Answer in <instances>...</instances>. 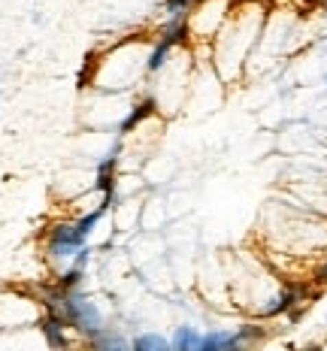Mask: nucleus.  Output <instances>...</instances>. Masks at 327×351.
<instances>
[{"instance_id": "f257e3e1", "label": "nucleus", "mask_w": 327, "mask_h": 351, "mask_svg": "<svg viewBox=\"0 0 327 351\" xmlns=\"http://www.w3.org/2000/svg\"><path fill=\"white\" fill-rule=\"evenodd\" d=\"M85 243H88V237H82L76 224L58 221L46 230V258L52 261L55 267H67V263H73V258L85 248Z\"/></svg>"}, {"instance_id": "f03ea898", "label": "nucleus", "mask_w": 327, "mask_h": 351, "mask_svg": "<svg viewBox=\"0 0 327 351\" xmlns=\"http://www.w3.org/2000/svg\"><path fill=\"white\" fill-rule=\"evenodd\" d=\"M64 321L85 336L104 330V315H100L97 303L79 291H64Z\"/></svg>"}, {"instance_id": "7ed1b4c3", "label": "nucleus", "mask_w": 327, "mask_h": 351, "mask_svg": "<svg viewBox=\"0 0 327 351\" xmlns=\"http://www.w3.org/2000/svg\"><path fill=\"white\" fill-rule=\"evenodd\" d=\"M67 321L61 315H52V312H46V318H43V336H46V342L52 348H67Z\"/></svg>"}, {"instance_id": "20e7f679", "label": "nucleus", "mask_w": 327, "mask_h": 351, "mask_svg": "<svg viewBox=\"0 0 327 351\" xmlns=\"http://www.w3.org/2000/svg\"><path fill=\"white\" fill-rule=\"evenodd\" d=\"M234 348H243V339H239V333L230 330H209L200 346V351H234Z\"/></svg>"}, {"instance_id": "39448f33", "label": "nucleus", "mask_w": 327, "mask_h": 351, "mask_svg": "<svg viewBox=\"0 0 327 351\" xmlns=\"http://www.w3.org/2000/svg\"><path fill=\"white\" fill-rule=\"evenodd\" d=\"M119 145H115L109 155L100 160V167H97V188L104 194H115V167H119Z\"/></svg>"}, {"instance_id": "423d86ee", "label": "nucleus", "mask_w": 327, "mask_h": 351, "mask_svg": "<svg viewBox=\"0 0 327 351\" xmlns=\"http://www.w3.org/2000/svg\"><path fill=\"white\" fill-rule=\"evenodd\" d=\"M88 339H91L94 348H104V351H128L130 348V342L125 339V336H119L115 330H109V327H104V330H97V333H91Z\"/></svg>"}, {"instance_id": "0eeeda50", "label": "nucleus", "mask_w": 327, "mask_h": 351, "mask_svg": "<svg viewBox=\"0 0 327 351\" xmlns=\"http://www.w3.org/2000/svg\"><path fill=\"white\" fill-rule=\"evenodd\" d=\"M173 348H179V351H200L203 346V336L194 330V327H188V324H182L176 327V336H173V342H170Z\"/></svg>"}, {"instance_id": "6e6552de", "label": "nucleus", "mask_w": 327, "mask_h": 351, "mask_svg": "<svg viewBox=\"0 0 327 351\" xmlns=\"http://www.w3.org/2000/svg\"><path fill=\"white\" fill-rule=\"evenodd\" d=\"M152 112H155V100H152V97H143V104H136V106H134V112L128 115V121L121 124V134H130V130H134L140 121L149 119Z\"/></svg>"}, {"instance_id": "1a4fd4ad", "label": "nucleus", "mask_w": 327, "mask_h": 351, "mask_svg": "<svg viewBox=\"0 0 327 351\" xmlns=\"http://www.w3.org/2000/svg\"><path fill=\"white\" fill-rule=\"evenodd\" d=\"M130 346H134L136 351H167V348H170V339L155 336V333H145V336H136Z\"/></svg>"}, {"instance_id": "9d476101", "label": "nucleus", "mask_w": 327, "mask_h": 351, "mask_svg": "<svg viewBox=\"0 0 327 351\" xmlns=\"http://www.w3.org/2000/svg\"><path fill=\"white\" fill-rule=\"evenodd\" d=\"M194 3H200V0H164L167 19H185Z\"/></svg>"}, {"instance_id": "9b49d317", "label": "nucleus", "mask_w": 327, "mask_h": 351, "mask_svg": "<svg viewBox=\"0 0 327 351\" xmlns=\"http://www.w3.org/2000/svg\"><path fill=\"white\" fill-rule=\"evenodd\" d=\"M324 261H327V252H324Z\"/></svg>"}]
</instances>
